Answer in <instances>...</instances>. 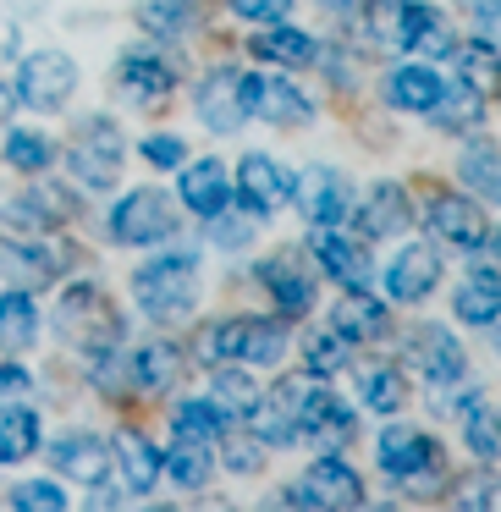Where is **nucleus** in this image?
<instances>
[{"label":"nucleus","mask_w":501,"mask_h":512,"mask_svg":"<svg viewBox=\"0 0 501 512\" xmlns=\"http://www.w3.org/2000/svg\"><path fill=\"white\" fill-rule=\"evenodd\" d=\"M182 232V204L160 188H127L111 210V243L116 248H160Z\"/></svg>","instance_id":"3"},{"label":"nucleus","mask_w":501,"mask_h":512,"mask_svg":"<svg viewBox=\"0 0 501 512\" xmlns=\"http://www.w3.org/2000/svg\"><path fill=\"white\" fill-rule=\"evenodd\" d=\"M182 182H177V204L182 210H193L199 221H210V215H221L226 204H232V177H226V166L215 155L204 160H182Z\"/></svg>","instance_id":"23"},{"label":"nucleus","mask_w":501,"mask_h":512,"mask_svg":"<svg viewBox=\"0 0 501 512\" xmlns=\"http://www.w3.org/2000/svg\"><path fill=\"white\" fill-rule=\"evenodd\" d=\"M0 463H6V441H0Z\"/></svg>","instance_id":"57"},{"label":"nucleus","mask_w":501,"mask_h":512,"mask_svg":"<svg viewBox=\"0 0 501 512\" xmlns=\"http://www.w3.org/2000/svg\"><path fill=\"white\" fill-rule=\"evenodd\" d=\"M386 298L391 303H424L441 287V248L435 243H402L386 265Z\"/></svg>","instance_id":"18"},{"label":"nucleus","mask_w":501,"mask_h":512,"mask_svg":"<svg viewBox=\"0 0 501 512\" xmlns=\"http://www.w3.org/2000/svg\"><path fill=\"white\" fill-rule=\"evenodd\" d=\"M232 6V17H243V23L265 28V23H287L292 17V0H226Z\"/></svg>","instance_id":"51"},{"label":"nucleus","mask_w":501,"mask_h":512,"mask_svg":"<svg viewBox=\"0 0 501 512\" xmlns=\"http://www.w3.org/2000/svg\"><path fill=\"white\" fill-rule=\"evenodd\" d=\"M56 138L50 133H39V127H12L6 133V166L12 171H23V177H45L50 166H56Z\"/></svg>","instance_id":"43"},{"label":"nucleus","mask_w":501,"mask_h":512,"mask_svg":"<svg viewBox=\"0 0 501 512\" xmlns=\"http://www.w3.org/2000/svg\"><path fill=\"white\" fill-rule=\"evenodd\" d=\"M397 50L419 61H446L452 56V23L441 6H402L397 12Z\"/></svg>","instance_id":"26"},{"label":"nucleus","mask_w":501,"mask_h":512,"mask_svg":"<svg viewBox=\"0 0 501 512\" xmlns=\"http://www.w3.org/2000/svg\"><path fill=\"white\" fill-rule=\"evenodd\" d=\"M254 281L270 292V303H276L281 320H303V314L314 309V298H320V287H314L309 270H303L292 254H270V259H259Z\"/></svg>","instance_id":"21"},{"label":"nucleus","mask_w":501,"mask_h":512,"mask_svg":"<svg viewBox=\"0 0 501 512\" xmlns=\"http://www.w3.org/2000/svg\"><path fill=\"white\" fill-rule=\"evenodd\" d=\"M0 441H6V463H23L39 452V413L28 402H12L0 413Z\"/></svg>","instance_id":"44"},{"label":"nucleus","mask_w":501,"mask_h":512,"mask_svg":"<svg viewBox=\"0 0 501 512\" xmlns=\"http://www.w3.org/2000/svg\"><path fill=\"white\" fill-rule=\"evenodd\" d=\"M204 226H210V243H215V248H243L248 237L259 232V215L243 210V204H226V210L210 215Z\"/></svg>","instance_id":"46"},{"label":"nucleus","mask_w":501,"mask_h":512,"mask_svg":"<svg viewBox=\"0 0 501 512\" xmlns=\"http://www.w3.org/2000/svg\"><path fill=\"white\" fill-rule=\"evenodd\" d=\"M193 116H199L204 127H210L215 138L237 133V127L248 122L243 100H237V67H215L199 78V89H193Z\"/></svg>","instance_id":"22"},{"label":"nucleus","mask_w":501,"mask_h":512,"mask_svg":"<svg viewBox=\"0 0 501 512\" xmlns=\"http://www.w3.org/2000/svg\"><path fill=\"white\" fill-rule=\"evenodd\" d=\"M358 402H364L369 413H380V419H391V413H402V402H408V386H402V369L397 364H358Z\"/></svg>","instance_id":"37"},{"label":"nucleus","mask_w":501,"mask_h":512,"mask_svg":"<svg viewBox=\"0 0 501 512\" xmlns=\"http://www.w3.org/2000/svg\"><path fill=\"white\" fill-rule=\"evenodd\" d=\"M314 375H281L270 391H259L254 408L243 413L248 419V435L259 446H298V402L309 391Z\"/></svg>","instance_id":"12"},{"label":"nucleus","mask_w":501,"mask_h":512,"mask_svg":"<svg viewBox=\"0 0 501 512\" xmlns=\"http://www.w3.org/2000/svg\"><path fill=\"white\" fill-rule=\"evenodd\" d=\"M50 463H56V474L78 479V485H100L111 474V441L94 430H67L50 441Z\"/></svg>","instance_id":"24"},{"label":"nucleus","mask_w":501,"mask_h":512,"mask_svg":"<svg viewBox=\"0 0 501 512\" xmlns=\"http://www.w3.org/2000/svg\"><path fill=\"white\" fill-rule=\"evenodd\" d=\"M452 56H457V67H463V78H496V45H490V39H474V45H463L457 50L452 45Z\"/></svg>","instance_id":"52"},{"label":"nucleus","mask_w":501,"mask_h":512,"mask_svg":"<svg viewBox=\"0 0 501 512\" xmlns=\"http://www.w3.org/2000/svg\"><path fill=\"white\" fill-rule=\"evenodd\" d=\"M12 507L17 512H67V490L56 485V479H23V485L12 490Z\"/></svg>","instance_id":"48"},{"label":"nucleus","mask_w":501,"mask_h":512,"mask_svg":"<svg viewBox=\"0 0 501 512\" xmlns=\"http://www.w3.org/2000/svg\"><path fill=\"white\" fill-rule=\"evenodd\" d=\"M347 364H353V342H347L336 325H314V331H303V375L331 380V375H342Z\"/></svg>","instance_id":"40"},{"label":"nucleus","mask_w":501,"mask_h":512,"mask_svg":"<svg viewBox=\"0 0 501 512\" xmlns=\"http://www.w3.org/2000/svg\"><path fill=\"white\" fill-rule=\"evenodd\" d=\"M452 507H496V479H463L452 485Z\"/></svg>","instance_id":"53"},{"label":"nucleus","mask_w":501,"mask_h":512,"mask_svg":"<svg viewBox=\"0 0 501 512\" xmlns=\"http://www.w3.org/2000/svg\"><path fill=\"white\" fill-rule=\"evenodd\" d=\"M441 94V72L424 67V61H408V67H397L386 78V105L391 111H430V100Z\"/></svg>","instance_id":"39"},{"label":"nucleus","mask_w":501,"mask_h":512,"mask_svg":"<svg viewBox=\"0 0 501 512\" xmlns=\"http://www.w3.org/2000/svg\"><path fill=\"white\" fill-rule=\"evenodd\" d=\"M39 342V303L28 287L0 292V353H28Z\"/></svg>","instance_id":"33"},{"label":"nucleus","mask_w":501,"mask_h":512,"mask_svg":"<svg viewBox=\"0 0 501 512\" xmlns=\"http://www.w3.org/2000/svg\"><path fill=\"white\" fill-rule=\"evenodd\" d=\"M353 435H358V413L347 408L336 391H325L309 380V391H303V402H298V441H309L314 452H347Z\"/></svg>","instance_id":"13"},{"label":"nucleus","mask_w":501,"mask_h":512,"mask_svg":"<svg viewBox=\"0 0 501 512\" xmlns=\"http://www.w3.org/2000/svg\"><path fill=\"white\" fill-rule=\"evenodd\" d=\"M56 325H61V336H67V342L83 347V353H89V347L122 342V314H116V303L105 298L100 281H72V287L61 292Z\"/></svg>","instance_id":"7"},{"label":"nucleus","mask_w":501,"mask_h":512,"mask_svg":"<svg viewBox=\"0 0 501 512\" xmlns=\"http://www.w3.org/2000/svg\"><path fill=\"white\" fill-rule=\"evenodd\" d=\"M111 457H116V468H122L127 496H149V490L160 485V446L149 441L144 430H122L111 446Z\"/></svg>","instance_id":"30"},{"label":"nucleus","mask_w":501,"mask_h":512,"mask_svg":"<svg viewBox=\"0 0 501 512\" xmlns=\"http://www.w3.org/2000/svg\"><path fill=\"white\" fill-rule=\"evenodd\" d=\"M402 358H408V369H419L435 391H452V386H463V380H468V353L457 347V336L446 331V325H435V320L413 325Z\"/></svg>","instance_id":"10"},{"label":"nucleus","mask_w":501,"mask_h":512,"mask_svg":"<svg viewBox=\"0 0 501 512\" xmlns=\"http://www.w3.org/2000/svg\"><path fill=\"white\" fill-rule=\"evenodd\" d=\"M116 83H122V94L138 111H160V105L177 94V61L160 56V50H122Z\"/></svg>","instance_id":"15"},{"label":"nucleus","mask_w":501,"mask_h":512,"mask_svg":"<svg viewBox=\"0 0 501 512\" xmlns=\"http://www.w3.org/2000/svg\"><path fill=\"white\" fill-rule=\"evenodd\" d=\"M314 265L336 281L342 292H364L375 281V259H369L364 237H347L336 226H314Z\"/></svg>","instance_id":"17"},{"label":"nucleus","mask_w":501,"mask_h":512,"mask_svg":"<svg viewBox=\"0 0 501 512\" xmlns=\"http://www.w3.org/2000/svg\"><path fill=\"white\" fill-rule=\"evenodd\" d=\"M210 397L221 402L232 419H243L248 408H254V397H259V386H254V375L248 369H232V364H210Z\"/></svg>","instance_id":"45"},{"label":"nucleus","mask_w":501,"mask_h":512,"mask_svg":"<svg viewBox=\"0 0 501 512\" xmlns=\"http://www.w3.org/2000/svg\"><path fill=\"white\" fill-rule=\"evenodd\" d=\"M380 474L397 479L402 490H430L435 479H441V441H430L424 430H413V424H402L397 413H391V424L380 430Z\"/></svg>","instance_id":"6"},{"label":"nucleus","mask_w":501,"mask_h":512,"mask_svg":"<svg viewBox=\"0 0 501 512\" xmlns=\"http://www.w3.org/2000/svg\"><path fill=\"white\" fill-rule=\"evenodd\" d=\"M89 386L100 391V397H111V402H127L133 397V369H127V347L122 342H111V347H89Z\"/></svg>","instance_id":"41"},{"label":"nucleus","mask_w":501,"mask_h":512,"mask_svg":"<svg viewBox=\"0 0 501 512\" xmlns=\"http://www.w3.org/2000/svg\"><path fill=\"white\" fill-rule=\"evenodd\" d=\"M452 314H457V325L496 331V320H501V276H496V259H490V254H485V265H474V270H468V281L457 287Z\"/></svg>","instance_id":"27"},{"label":"nucleus","mask_w":501,"mask_h":512,"mask_svg":"<svg viewBox=\"0 0 501 512\" xmlns=\"http://www.w3.org/2000/svg\"><path fill=\"white\" fill-rule=\"evenodd\" d=\"M287 320L281 314H232V320L204 325L199 353L204 364H254V369H276L287 358Z\"/></svg>","instance_id":"2"},{"label":"nucleus","mask_w":501,"mask_h":512,"mask_svg":"<svg viewBox=\"0 0 501 512\" xmlns=\"http://www.w3.org/2000/svg\"><path fill=\"white\" fill-rule=\"evenodd\" d=\"M430 116L441 133H474L479 122H485V94H479V83L474 78H463V83H441V94L430 100Z\"/></svg>","instance_id":"31"},{"label":"nucleus","mask_w":501,"mask_h":512,"mask_svg":"<svg viewBox=\"0 0 501 512\" xmlns=\"http://www.w3.org/2000/svg\"><path fill=\"white\" fill-rule=\"evenodd\" d=\"M397 12H402V0H358L353 50H364V56H386V50H397Z\"/></svg>","instance_id":"35"},{"label":"nucleus","mask_w":501,"mask_h":512,"mask_svg":"<svg viewBox=\"0 0 501 512\" xmlns=\"http://www.w3.org/2000/svg\"><path fill=\"white\" fill-rule=\"evenodd\" d=\"M28 391H34V375H28L17 358H6V364H0V397H28Z\"/></svg>","instance_id":"54"},{"label":"nucleus","mask_w":501,"mask_h":512,"mask_svg":"<svg viewBox=\"0 0 501 512\" xmlns=\"http://www.w3.org/2000/svg\"><path fill=\"white\" fill-rule=\"evenodd\" d=\"M463 441H468V452H474L479 463H496V452H501V424H496V413H490V408H468V413H463Z\"/></svg>","instance_id":"47"},{"label":"nucleus","mask_w":501,"mask_h":512,"mask_svg":"<svg viewBox=\"0 0 501 512\" xmlns=\"http://www.w3.org/2000/svg\"><path fill=\"white\" fill-rule=\"evenodd\" d=\"M127 369H133V391H166L171 380L182 375V347L166 342V336H155V342L127 353Z\"/></svg>","instance_id":"34"},{"label":"nucleus","mask_w":501,"mask_h":512,"mask_svg":"<svg viewBox=\"0 0 501 512\" xmlns=\"http://www.w3.org/2000/svg\"><path fill=\"white\" fill-rule=\"evenodd\" d=\"M474 39H490V45H496V0H479L474 6Z\"/></svg>","instance_id":"55"},{"label":"nucleus","mask_w":501,"mask_h":512,"mask_svg":"<svg viewBox=\"0 0 501 512\" xmlns=\"http://www.w3.org/2000/svg\"><path fill=\"white\" fill-rule=\"evenodd\" d=\"M83 199L61 182H34V188L12 193V199L0 204V226L6 232H61L67 221H78Z\"/></svg>","instance_id":"9"},{"label":"nucleus","mask_w":501,"mask_h":512,"mask_svg":"<svg viewBox=\"0 0 501 512\" xmlns=\"http://www.w3.org/2000/svg\"><path fill=\"white\" fill-rule=\"evenodd\" d=\"M215 452H221L215 463L232 468V474H259V468H265V446H259L254 435H237L232 441V430H226L221 441H215Z\"/></svg>","instance_id":"49"},{"label":"nucleus","mask_w":501,"mask_h":512,"mask_svg":"<svg viewBox=\"0 0 501 512\" xmlns=\"http://www.w3.org/2000/svg\"><path fill=\"white\" fill-rule=\"evenodd\" d=\"M358 237H408L413 226V204H408V188L402 182H375V188L358 199Z\"/></svg>","instance_id":"25"},{"label":"nucleus","mask_w":501,"mask_h":512,"mask_svg":"<svg viewBox=\"0 0 501 512\" xmlns=\"http://www.w3.org/2000/svg\"><path fill=\"white\" fill-rule=\"evenodd\" d=\"M232 430V413L221 408L215 397H188V402H177V413H171V435L177 441H221V435Z\"/></svg>","instance_id":"38"},{"label":"nucleus","mask_w":501,"mask_h":512,"mask_svg":"<svg viewBox=\"0 0 501 512\" xmlns=\"http://www.w3.org/2000/svg\"><path fill=\"white\" fill-rule=\"evenodd\" d=\"M215 446L210 441H177L171 435V452H160V474H171L182 490H204L215 479Z\"/></svg>","instance_id":"36"},{"label":"nucleus","mask_w":501,"mask_h":512,"mask_svg":"<svg viewBox=\"0 0 501 512\" xmlns=\"http://www.w3.org/2000/svg\"><path fill=\"white\" fill-rule=\"evenodd\" d=\"M0 265L12 270L17 287H50V281L67 276L72 248L56 232H12L0 243Z\"/></svg>","instance_id":"11"},{"label":"nucleus","mask_w":501,"mask_h":512,"mask_svg":"<svg viewBox=\"0 0 501 512\" xmlns=\"http://www.w3.org/2000/svg\"><path fill=\"white\" fill-rule=\"evenodd\" d=\"M298 490H303V501L309 507H364V479H358V468L353 463H342V452H320L309 468H303V479H298Z\"/></svg>","instance_id":"19"},{"label":"nucleus","mask_w":501,"mask_h":512,"mask_svg":"<svg viewBox=\"0 0 501 512\" xmlns=\"http://www.w3.org/2000/svg\"><path fill=\"white\" fill-rule=\"evenodd\" d=\"M199 17H204V0H138V28L149 39H166V45L188 39L199 28Z\"/></svg>","instance_id":"32"},{"label":"nucleus","mask_w":501,"mask_h":512,"mask_svg":"<svg viewBox=\"0 0 501 512\" xmlns=\"http://www.w3.org/2000/svg\"><path fill=\"white\" fill-rule=\"evenodd\" d=\"M457 177H463L468 193H479L485 204H496L501 193V160H496V144L490 138H468V149L457 155Z\"/></svg>","instance_id":"42"},{"label":"nucleus","mask_w":501,"mask_h":512,"mask_svg":"<svg viewBox=\"0 0 501 512\" xmlns=\"http://www.w3.org/2000/svg\"><path fill=\"white\" fill-rule=\"evenodd\" d=\"M331 325H336V331H342L353 347H364V342H386V331H391V309H386L380 298H369V287H364V292H342V303H336Z\"/></svg>","instance_id":"29"},{"label":"nucleus","mask_w":501,"mask_h":512,"mask_svg":"<svg viewBox=\"0 0 501 512\" xmlns=\"http://www.w3.org/2000/svg\"><path fill=\"white\" fill-rule=\"evenodd\" d=\"M287 199H292V177H287V171H281L270 155H243V160H237L232 204H243V210H254L259 221H270V215H276Z\"/></svg>","instance_id":"20"},{"label":"nucleus","mask_w":501,"mask_h":512,"mask_svg":"<svg viewBox=\"0 0 501 512\" xmlns=\"http://www.w3.org/2000/svg\"><path fill=\"white\" fill-rule=\"evenodd\" d=\"M292 204L303 210L309 226H342L347 210H353V182L336 166H303L292 177Z\"/></svg>","instance_id":"14"},{"label":"nucleus","mask_w":501,"mask_h":512,"mask_svg":"<svg viewBox=\"0 0 501 512\" xmlns=\"http://www.w3.org/2000/svg\"><path fill=\"white\" fill-rule=\"evenodd\" d=\"M430 237L463 248V254H490V248H496L490 221L479 215L474 199H463V193H435L430 199Z\"/></svg>","instance_id":"16"},{"label":"nucleus","mask_w":501,"mask_h":512,"mask_svg":"<svg viewBox=\"0 0 501 512\" xmlns=\"http://www.w3.org/2000/svg\"><path fill=\"white\" fill-rule=\"evenodd\" d=\"M12 111H17V94H12V83L0 78V127L12 122Z\"/></svg>","instance_id":"56"},{"label":"nucleus","mask_w":501,"mask_h":512,"mask_svg":"<svg viewBox=\"0 0 501 512\" xmlns=\"http://www.w3.org/2000/svg\"><path fill=\"white\" fill-rule=\"evenodd\" d=\"M122 160H127V133L111 122V116H83L72 127V149H67V166L83 188L94 193H111L122 182Z\"/></svg>","instance_id":"4"},{"label":"nucleus","mask_w":501,"mask_h":512,"mask_svg":"<svg viewBox=\"0 0 501 512\" xmlns=\"http://www.w3.org/2000/svg\"><path fill=\"white\" fill-rule=\"evenodd\" d=\"M144 160H149L155 171H177L182 160H188V144H182L177 133H149V138H144Z\"/></svg>","instance_id":"50"},{"label":"nucleus","mask_w":501,"mask_h":512,"mask_svg":"<svg viewBox=\"0 0 501 512\" xmlns=\"http://www.w3.org/2000/svg\"><path fill=\"white\" fill-rule=\"evenodd\" d=\"M248 50H254V61H270V67H281V72H298V67H314V61H320V39L303 34V28H287V23L254 28Z\"/></svg>","instance_id":"28"},{"label":"nucleus","mask_w":501,"mask_h":512,"mask_svg":"<svg viewBox=\"0 0 501 512\" xmlns=\"http://www.w3.org/2000/svg\"><path fill=\"white\" fill-rule=\"evenodd\" d=\"M12 94H17L23 111H39V116L67 111L72 94H78V61H72L67 50H28L23 67H17Z\"/></svg>","instance_id":"5"},{"label":"nucleus","mask_w":501,"mask_h":512,"mask_svg":"<svg viewBox=\"0 0 501 512\" xmlns=\"http://www.w3.org/2000/svg\"><path fill=\"white\" fill-rule=\"evenodd\" d=\"M199 254L193 248H160L155 259L133 270V303L149 314L155 325H177L199 309Z\"/></svg>","instance_id":"1"},{"label":"nucleus","mask_w":501,"mask_h":512,"mask_svg":"<svg viewBox=\"0 0 501 512\" xmlns=\"http://www.w3.org/2000/svg\"><path fill=\"white\" fill-rule=\"evenodd\" d=\"M336 6H353V0H336Z\"/></svg>","instance_id":"58"},{"label":"nucleus","mask_w":501,"mask_h":512,"mask_svg":"<svg viewBox=\"0 0 501 512\" xmlns=\"http://www.w3.org/2000/svg\"><path fill=\"white\" fill-rule=\"evenodd\" d=\"M237 100H243L248 116H259L270 127H309L314 122V105L281 72H237Z\"/></svg>","instance_id":"8"}]
</instances>
